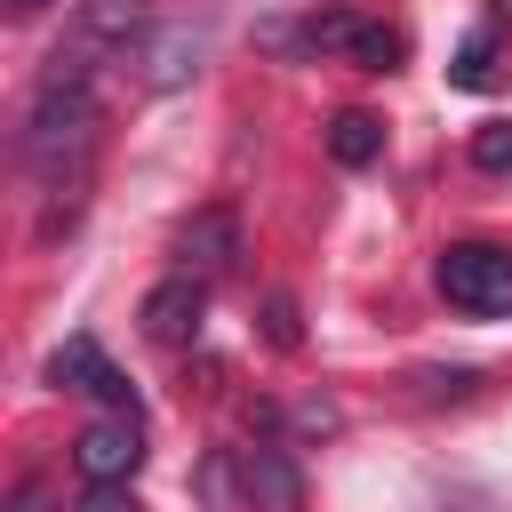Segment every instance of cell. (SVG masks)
Returning a JSON list of instances; mask_svg holds the SVG:
<instances>
[{"label": "cell", "instance_id": "cell-1", "mask_svg": "<svg viewBox=\"0 0 512 512\" xmlns=\"http://www.w3.org/2000/svg\"><path fill=\"white\" fill-rule=\"evenodd\" d=\"M96 120H104V104H96V72H80V64L48 56V72H40L32 104H24V128H16V160H24V176H32L48 200L88 184Z\"/></svg>", "mask_w": 512, "mask_h": 512}, {"label": "cell", "instance_id": "cell-2", "mask_svg": "<svg viewBox=\"0 0 512 512\" xmlns=\"http://www.w3.org/2000/svg\"><path fill=\"white\" fill-rule=\"evenodd\" d=\"M432 280H440L448 312H464V320H512V248L456 240V248H440Z\"/></svg>", "mask_w": 512, "mask_h": 512}, {"label": "cell", "instance_id": "cell-4", "mask_svg": "<svg viewBox=\"0 0 512 512\" xmlns=\"http://www.w3.org/2000/svg\"><path fill=\"white\" fill-rule=\"evenodd\" d=\"M72 464H80V480H128V472L144 464V424H136V408L88 416L80 440H72Z\"/></svg>", "mask_w": 512, "mask_h": 512}, {"label": "cell", "instance_id": "cell-3", "mask_svg": "<svg viewBox=\"0 0 512 512\" xmlns=\"http://www.w3.org/2000/svg\"><path fill=\"white\" fill-rule=\"evenodd\" d=\"M144 0H88L80 16H72V32H64V64H80V72H104L112 56H128L136 40H144Z\"/></svg>", "mask_w": 512, "mask_h": 512}, {"label": "cell", "instance_id": "cell-11", "mask_svg": "<svg viewBox=\"0 0 512 512\" xmlns=\"http://www.w3.org/2000/svg\"><path fill=\"white\" fill-rule=\"evenodd\" d=\"M328 152H336L344 168H368V160L384 152V120H376V112H336V120H328Z\"/></svg>", "mask_w": 512, "mask_h": 512}, {"label": "cell", "instance_id": "cell-8", "mask_svg": "<svg viewBox=\"0 0 512 512\" xmlns=\"http://www.w3.org/2000/svg\"><path fill=\"white\" fill-rule=\"evenodd\" d=\"M200 312H208V280H192V272H168L152 296H144V336L152 344H192L200 336Z\"/></svg>", "mask_w": 512, "mask_h": 512}, {"label": "cell", "instance_id": "cell-6", "mask_svg": "<svg viewBox=\"0 0 512 512\" xmlns=\"http://www.w3.org/2000/svg\"><path fill=\"white\" fill-rule=\"evenodd\" d=\"M48 384H56V392H80V400H96V408H136L128 376L104 360L96 336H64V344L48 352Z\"/></svg>", "mask_w": 512, "mask_h": 512}, {"label": "cell", "instance_id": "cell-14", "mask_svg": "<svg viewBox=\"0 0 512 512\" xmlns=\"http://www.w3.org/2000/svg\"><path fill=\"white\" fill-rule=\"evenodd\" d=\"M72 512H144V504H136V496H128V480H88V488H80V504H72Z\"/></svg>", "mask_w": 512, "mask_h": 512}, {"label": "cell", "instance_id": "cell-5", "mask_svg": "<svg viewBox=\"0 0 512 512\" xmlns=\"http://www.w3.org/2000/svg\"><path fill=\"white\" fill-rule=\"evenodd\" d=\"M304 48H320V56H352L360 72H392V64H400V32H392V24H368V16H352V8L312 16V24H304Z\"/></svg>", "mask_w": 512, "mask_h": 512}, {"label": "cell", "instance_id": "cell-12", "mask_svg": "<svg viewBox=\"0 0 512 512\" xmlns=\"http://www.w3.org/2000/svg\"><path fill=\"white\" fill-rule=\"evenodd\" d=\"M496 32H504V16L488 8V16H480V32H472V40L456 48V64H448V80H456V88H488V80H496Z\"/></svg>", "mask_w": 512, "mask_h": 512}, {"label": "cell", "instance_id": "cell-13", "mask_svg": "<svg viewBox=\"0 0 512 512\" xmlns=\"http://www.w3.org/2000/svg\"><path fill=\"white\" fill-rule=\"evenodd\" d=\"M472 168H488V176L512 168V120H480L472 128Z\"/></svg>", "mask_w": 512, "mask_h": 512}, {"label": "cell", "instance_id": "cell-15", "mask_svg": "<svg viewBox=\"0 0 512 512\" xmlns=\"http://www.w3.org/2000/svg\"><path fill=\"white\" fill-rule=\"evenodd\" d=\"M296 424H304V432H336V424H344V416H336V408H328V400H304V408H296Z\"/></svg>", "mask_w": 512, "mask_h": 512}, {"label": "cell", "instance_id": "cell-17", "mask_svg": "<svg viewBox=\"0 0 512 512\" xmlns=\"http://www.w3.org/2000/svg\"><path fill=\"white\" fill-rule=\"evenodd\" d=\"M40 8H48V0H8V16H40Z\"/></svg>", "mask_w": 512, "mask_h": 512}, {"label": "cell", "instance_id": "cell-9", "mask_svg": "<svg viewBox=\"0 0 512 512\" xmlns=\"http://www.w3.org/2000/svg\"><path fill=\"white\" fill-rule=\"evenodd\" d=\"M200 56H208V32H200V24H168V32H152V40L136 48V80H144V88H184V80L200 72Z\"/></svg>", "mask_w": 512, "mask_h": 512}, {"label": "cell", "instance_id": "cell-10", "mask_svg": "<svg viewBox=\"0 0 512 512\" xmlns=\"http://www.w3.org/2000/svg\"><path fill=\"white\" fill-rule=\"evenodd\" d=\"M248 504L256 512H304V472H296V456L280 448V440H264V448H248Z\"/></svg>", "mask_w": 512, "mask_h": 512}, {"label": "cell", "instance_id": "cell-16", "mask_svg": "<svg viewBox=\"0 0 512 512\" xmlns=\"http://www.w3.org/2000/svg\"><path fill=\"white\" fill-rule=\"evenodd\" d=\"M8 512H48V480H16V496H8Z\"/></svg>", "mask_w": 512, "mask_h": 512}, {"label": "cell", "instance_id": "cell-7", "mask_svg": "<svg viewBox=\"0 0 512 512\" xmlns=\"http://www.w3.org/2000/svg\"><path fill=\"white\" fill-rule=\"evenodd\" d=\"M232 264H240V216H232V208H200V216L176 232V272L224 280Z\"/></svg>", "mask_w": 512, "mask_h": 512}]
</instances>
